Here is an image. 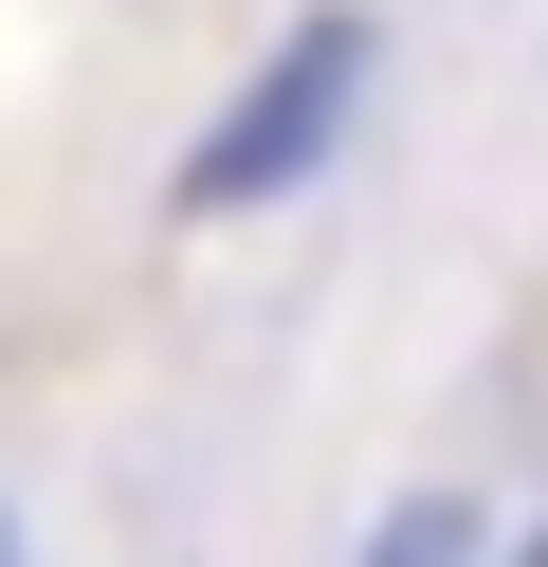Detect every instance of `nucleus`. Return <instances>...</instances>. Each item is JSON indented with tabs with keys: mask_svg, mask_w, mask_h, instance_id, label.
<instances>
[{
	"mask_svg": "<svg viewBox=\"0 0 548 567\" xmlns=\"http://www.w3.org/2000/svg\"><path fill=\"white\" fill-rule=\"evenodd\" d=\"M365 567H494V513H475V494H402Z\"/></svg>",
	"mask_w": 548,
	"mask_h": 567,
	"instance_id": "f03ea898",
	"label": "nucleus"
},
{
	"mask_svg": "<svg viewBox=\"0 0 548 567\" xmlns=\"http://www.w3.org/2000/svg\"><path fill=\"white\" fill-rule=\"evenodd\" d=\"M365 55H384V19H365V0L292 19V38L238 74V111L183 147V220H256V202H292L329 147H348V111H365Z\"/></svg>",
	"mask_w": 548,
	"mask_h": 567,
	"instance_id": "f257e3e1",
	"label": "nucleus"
}]
</instances>
